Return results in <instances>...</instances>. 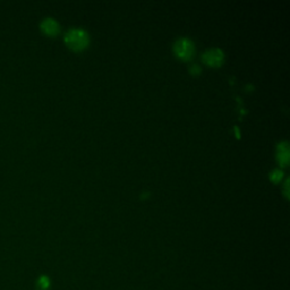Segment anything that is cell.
Returning a JSON list of instances; mask_svg holds the SVG:
<instances>
[{"mask_svg": "<svg viewBox=\"0 0 290 290\" xmlns=\"http://www.w3.org/2000/svg\"><path fill=\"white\" fill-rule=\"evenodd\" d=\"M65 42L73 50L81 51L89 46L90 36L85 30L73 27V29L68 30L66 35H65Z\"/></svg>", "mask_w": 290, "mask_h": 290, "instance_id": "obj_1", "label": "cell"}, {"mask_svg": "<svg viewBox=\"0 0 290 290\" xmlns=\"http://www.w3.org/2000/svg\"><path fill=\"white\" fill-rule=\"evenodd\" d=\"M195 46L193 41L188 37H179L173 45V52L176 56L183 60H188L193 57Z\"/></svg>", "mask_w": 290, "mask_h": 290, "instance_id": "obj_2", "label": "cell"}, {"mask_svg": "<svg viewBox=\"0 0 290 290\" xmlns=\"http://www.w3.org/2000/svg\"><path fill=\"white\" fill-rule=\"evenodd\" d=\"M202 60H203L204 64L209 65V66H212V67L220 66L224 60V53L221 49L211 48L203 53V56H202Z\"/></svg>", "mask_w": 290, "mask_h": 290, "instance_id": "obj_3", "label": "cell"}, {"mask_svg": "<svg viewBox=\"0 0 290 290\" xmlns=\"http://www.w3.org/2000/svg\"><path fill=\"white\" fill-rule=\"evenodd\" d=\"M41 30L43 31V33H46L47 35H56L59 32V24L56 20H53L51 17L45 18L41 22Z\"/></svg>", "mask_w": 290, "mask_h": 290, "instance_id": "obj_4", "label": "cell"}, {"mask_svg": "<svg viewBox=\"0 0 290 290\" xmlns=\"http://www.w3.org/2000/svg\"><path fill=\"white\" fill-rule=\"evenodd\" d=\"M277 159L282 167H286L289 162V146L287 142H281L277 149Z\"/></svg>", "mask_w": 290, "mask_h": 290, "instance_id": "obj_5", "label": "cell"}, {"mask_svg": "<svg viewBox=\"0 0 290 290\" xmlns=\"http://www.w3.org/2000/svg\"><path fill=\"white\" fill-rule=\"evenodd\" d=\"M281 178H282V171H281V170H278V169H276V170H273V171L271 172V179H272L275 183L280 182Z\"/></svg>", "mask_w": 290, "mask_h": 290, "instance_id": "obj_6", "label": "cell"}, {"mask_svg": "<svg viewBox=\"0 0 290 290\" xmlns=\"http://www.w3.org/2000/svg\"><path fill=\"white\" fill-rule=\"evenodd\" d=\"M189 70H190V73L198 74L201 72V68L198 66V65H191V66L189 67Z\"/></svg>", "mask_w": 290, "mask_h": 290, "instance_id": "obj_7", "label": "cell"}]
</instances>
